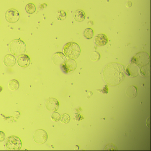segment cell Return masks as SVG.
Masks as SVG:
<instances>
[{"label": "cell", "instance_id": "obj_1", "mask_svg": "<svg viewBox=\"0 0 151 151\" xmlns=\"http://www.w3.org/2000/svg\"><path fill=\"white\" fill-rule=\"evenodd\" d=\"M103 76L105 82L109 85L116 86L120 84L124 79L125 69L118 63H109L104 69Z\"/></svg>", "mask_w": 151, "mask_h": 151}, {"label": "cell", "instance_id": "obj_2", "mask_svg": "<svg viewBox=\"0 0 151 151\" xmlns=\"http://www.w3.org/2000/svg\"><path fill=\"white\" fill-rule=\"evenodd\" d=\"M64 55L68 59L75 60L81 53V48L78 44L74 42L67 43L63 47Z\"/></svg>", "mask_w": 151, "mask_h": 151}, {"label": "cell", "instance_id": "obj_3", "mask_svg": "<svg viewBox=\"0 0 151 151\" xmlns=\"http://www.w3.org/2000/svg\"><path fill=\"white\" fill-rule=\"evenodd\" d=\"M9 49L12 55L15 56H19L26 52V44L22 40L15 39L10 43Z\"/></svg>", "mask_w": 151, "mask_h": 151}, {"label": "cell", "instance_id": "obj_4", "mask_svg": "<svg viewBox=\"0 0 151 151\" xmlns=\"http://www.w3.org/2000/svg\"><path fill=\"white\" fill-rule=\"evenodd\" d=\"M22 144L20 138L17 136H11L8 137L5 141L6 149L9 151H18L22 148Z\"/></svg>", "mask_w": 151, "mask_h": 151}, {"label": "cell", "instance_id": "obj_5", "mask_svg": "<svg viewBox=\"0 0 151 151\" xmlns=\"http://www.w3.org/2000/svg\"><path fill=\"white\" fill-rule=\"evenodd\" d=\"M150 62V57L145 52H139L136 54L131 60L132 63L141 68L147 65Z\"/></svg>", "mask_w": 151, "mask_h": 151}, {"label": "cell", "instance_id": "obj_6", "mask_svg": "<svg viewBox=\"0 0 151 151\" xmlns=\"http://www.w3.org/2000/svg\"><path fill=\"white\" fill-rule=\"evenodd\" d=\"M20 15L18 11L14 9H8L5 14V18L8 22L15 23L19 21Z\"/></svg>", "mask_w": 151, "mask_h": 151}, {"label": "cell", "instance_id": "obj_7", "mask_svg": "<svg viewBox=\"0 0 151 151\" xmlns=\"http://www.w3.org/2000/svg\"><path fill=\"white\" fill-rule=\"evenodd\" d=\"M48 135L46 132L42 129L37 130L33 134L34 141L39 144H43L47 141Z\"/></svg>", "mask_w": 151, "mask_h": 151}, {"label": "cell", "instance_id": "obj_8", "mask_svg": "<svg viewBox=\"0 0 151 151\" xmlns=\"http://www.w3.org/2000/svg\"><path fill=\"white\" fill-rule=\"evenodd\" d=\"M77 67L76 62L72 59L66 60L62 65L63 70L65 73H69L74 71Z\"/></svg>", "mask_w": 151, "mask_h": 151}, {"label": "cell", "instance_id": "obj_9", "mask_svg": "<svg viewBox=\"0 0 151 151\" xmlns=\"http://www.w3.org/2000/svg\"><path fill=\"white\" fill-rule=\"evenodd\" d=\"M59 106L60 103L59 101L54 98H49L46 102V108L50 112H55L58 110Z\"/></svg>", "mask_w": 151, "mask_h": 151}, {"label": "cell", "instance_id": "obj_10", "mask_svg": "<svg viewBox=\"0 0 151 151\" xmlns=\"http://www.w3.org/2000/svg\"><path fill=\"white\" fill-rule=\"evenodd\" d=\"M17 63L19 67L22 68H27L30 64V58L29 55L23 54L19 55Z\"/></svg>", "mask_w": 151, "mask_h": 151}, {"label": "cell", "instance_id": "obj_11", "mask_svg": "<svg viewBox=\"0 0 151 151\" xmlns=\"http://www.w3.org/2000/svg\"><path fill=\"white\" fill-rule=\"evenodd\" d=\"M66 58L64 54L61 52L55 53L52 57V61L56 65H62L66 60Z\"/></svg>", "mask_w": 151, "mask_h": 151}, {"label": "cell", "instance_id": "obj_12", "mask_svg": "<svg viewBox=\"0 0 151 151\" xmlns=\"http://www.w3.org/2000/svg\"><path fill=\"white\" fill-rule=\"evenodd\" d=\"M126 74L132 77H135L138 75L139 69L137 66L133 63L129 64L125 70Z\"/></svg>", "mask_w": 151, "mask_h": 151}, {"label": "cell", "instance_id": "obj_13", "mask_svg": "<svg viewBox=\"0 0 151 151\" xmlns=\"http://www.w3.org/2000/svg\"><path fill=\"white\" fill-rule=\"evenodd\" d=\"M95 44L99 46H103L107 44L108 39L105 34L101 33L98 34L94 39Z\"/></svg>", "mask_w": 151, "mask_h": 151}, {"label": "cell", "instance_id": "obj_14", "mask_svg": "<svg viewBox=\"0 0 151 151\" xmlns=\"http://www.w3.org/2000/svg\"><path fill=\"white\" fill-rule=\"evenodd\" d=\"M4 65L7 67H12L15 65L16 59L13 55H6L3 60Z\"/></svg>", "mask_w": 151, "mask_h": 151}, {"label": "cell", "instance_id": "obj_15", "mask_svg": "<svg viewBox=\"0 0 151 151\" xmlns=\"http://www.w3.org/2000/svg\"><path fill=\"white\" fill-rule=\"evenodd\" d=\"M73 17L76 22H81L84 21V20L85 19V13L83 10L78 9L75 11Z\"/></svg>", "mask_w": 151, "mask_h": 151}, {"label": "cell", "instance_id": "obj_16", "mask_svg": "<svg viewBox=\"0 0 151 151\" xmlns=\"http://www.w3.org/2000/svg\"><path fill=\"white\" fill-rule=\"evenodd\" d=\"M126 93L127 96L129 98H136L137 95V89L134 86H129L126 90Z\"/></svg>", "mask_w": 151, "mask_h": 151}, {"label": "cell", "instance_id": "obj_17", "mask_svg": "<svg viewBox=\"0 0 151 151\" xmlns=\"http://www.w3.org/2000/svg\"><path fill=\"white\" fill-rule=\"evenodd\" d=\"M20 87V83L16 79H12L9 83L8 87L10 90L15 91L18 90Z\"/></svg>", "mask_w": 151, "mask_h": 151}, {"label": "cell", "instance_id": "obj_18", "mask_svg": "<svg viewBox=\"0 0 151 151\" xmlns=\"http://www.w3.org/2000/svg\"><path fill=\"white\" fill-rule=\"evenodd\" d=\"M83 36L86 39H91L94 36V31L91 28H87L84 31Z\"/></svg>", "mask_w": 151, "mask_h": 151}, {"label": "cell", "instance_id": "obj_19", "mask_svg": "<svg viewBox=\"0 0 151 151\" xmlns=\"http://www.w3.org/2000/svg\"><path fill=\"white\" fill-rule=\"evenodd\" d=\"M36 6L33 3H29L26 5L25 6V11L27 12V14H32L36 12Z\"/></svg>", "mask_w": 151, "mask_h": 151}, {"label": "cell", "instance_id": "obj_20", "mask_svg": "<svg viewBox=\"0 0 151 151\" xmlns=\"http://www.w3.org/2000/svg\"><path fill=\"white\" fill-rule=\"evenodd\" d=\"M147 65L141 67L139 69V72L142 76L147 77L149 76L150 74V68L148 69Z\"/></svg>", "mask_w": 151, "mask_h": 151}, {"label": "cell", "instance_id": "obj_21", "mask_svg": "<svg viewBox=\"0 0 151 151\" xmlns=\"http://www.w3.org/2000/svg\"><path fill=\"white\" fill-rule=\"evenodd\" d=\"M67 13L63 10H59L56 13V18L59 21H63L67 17Z\"/></svg>", "mask_w": 151, "mask_h": 151}, {"label": "cell", "instance_id": "obj_22", "mask_svg": "<svg viewBox=\"0 0 151 151\" xmlns=\"http://www.w3.org/2000/svg\"><path fill=\"white\" fill-rule=\"evenodd\" d=\"M60 120L62 123L68 124L70 121V117L68 114H63L61 116Z\"/></svg>", "mask_w": 151, "mask_h": 151}, {"label": "cell", "instance_id": "obj_23", "mask_svg": "<svg viewBox=\"0 0 151 151\" xmlns=\"http://www.w3.org/2000/svg\"><path fill=\"white\" fill-rule=\"evenodd\" d=\"M91 58L92 60L93 61L99 60L100 58V55L98 52H93L91 55Z\"/></svg>", "mask_w": 151, "mask_h": 151}, {"label": "cell", "instance_id": "obj_24", "mask_svg": "<svg viewBox=\"0 0 151 151\" xmlns=\"http://www.w3.org/2000/svg\"><path fill=\"white\" fill-rule=\"evenodd\" d=\"M60 115L57 112H54V113L52 114L51 116V119L53 122H58L60 121Z\"/></svg>", "mask_w": 151, "mask_h": 151}, {"label": "cell", "instance_id": "obj_25", "mask_svg": "<svg viewBox=\"0 0 151 151\" xmlns=\"http://www.w3.org/2000/svg\"><path fill=\"white\" fill-rule=\"evenodd\" d=\"M105 150L108 151H116L117 150V148L114 144H110L106 146L105 147Z\"/></svg>", "mask_w": 151, "mask_h": 151}, {"label": "cell", "instance_id": "obj_26", "mask_svg": "<svg viewBox=\"0 0 151 151\" xmlns=\"http://www.w3.org/2000/svg\"><path fill=\"white\" fill-rule=\"evenodd\" d=\"M6 139V134L3 131H0V142L4 141Z\"/></svg>", "mask_w": 151, "mask_h": 151}, {"label": "cell", "instance_id": "obj_27", "mask_svg": "<svg viewBox=\"0 0 151 151\" xmlns=\"http://www.w3.org/2000/svg\"><path fill=\"white\" fill-rule=\"evenodd\" d=\"M132 6V2H131V1H128V2H127V4H126V6H127V7H131Z\"/></svg>", "mask_w": 151, "mask_h": 151}, {"label": "cell", "instance_id": "obj_28", "mask_svg": "<svg viewBox=\"0 0 151 151\" xmlns=\"http://www.w3.org/2000/svg\"><path fill=\"white\" fill-rule=\"evenodd\" d=\"M2 90H3V88L2 86H0V93H1L2 92Z\"/></svg>", "mask_w": 151, "mask_h": 151}]
</instances>
